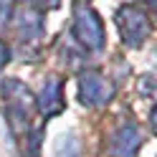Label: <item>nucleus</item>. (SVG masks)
Instances as JSON below:
<instances>
[{
	"instance_id": "39448f33",
	"label": "nucleus",
	"mask_w": 157,
	"mask_h": 157,
	"mask_svg": "<svg viewBox=\"0 0 157 157\" xmlns=\"http://www.w3.org/2000/svg\"><path fill=\"white\" fill-rule=\"evenodd\" d=\"M41 109L46 114H56L61 109V91H58V84H46V89L41 94Z\"/></svg>"
},
{
	"instance_id": "6e6552de",
	"label": "nucleus",
	"mask_w": 157,
	"mask_h": 157,
	"mask_svg": "<svg viewBox=\"0 0 157 157\" xmlns=\"http://www.w3.org/2000/svg\"><path fill=\"white\" fill-rule=\"evenodd\" d=\"M150 119H152V129H155V132H157V109H155V112H152V117H150Z\"/></svg>"
},
{
	"instance_id": "7ed1b4c3",
	"label": "nucleus",
	"mask_w": 157,
	"mask_h": 157,
	"mask_svg": "<svg viewBox=\"0 0 157 157\" xmlns=\"http://www.w3.org/2000/svg\"><path fill=\"white\" fill-rule=\"evenodd\" d=\"M112 94H114V91H112V84L106 81L101 74L89 71V74L81 76V99H84V104L99 106V104H104V101H109Z\"/></svg>"
},
{
	"instance_id": "423d86ee",
	"label": "nucleus",
	"mask_w": 157,
	"mask_h": 157,
	"mask_svg": "<svg viewBox=\"0 0 157 157\" xmlns=\"http://www.w3.org/2000/svg\"><path fill=\"white\" fill-rule=\"evenodd\" d=\"M10 152H13V137H10V129L5 127V122L0 119V157Z\"/></svg>"
},
{
	"instance_id": "f257e3e1",
	"label": "nucleus",
	"mask_w": 157,
	"mask_h": 157,
	"mask_svg": "<svg viewBox=\"0 0 157 157\" xmlns=\"http://www.w3.org/2000/svg\"><path fill=\"white\" fill-rule=\"evenodd\" d=\"M76 36L78 41L89 48H101L104 43V31H101V23L89 8H78L76 10Z\"/></svg>"
},
{
	"instance_id": "f03ea898",
	"label": "nucleus",
	"mask_w": 157,
	"mask_h": 157,
	"mask_svg": "<svg viewBox=\"0 0 157 157\" xmlns=\"http://www.w3.org/2000/svg\"><path fill=\"white\" fill-rule=\"evenodd\" d=\"M119 28L124 33V41L129 46H140L144 41V36L150 33V23H147V15L137 8H124L119 13Z\"/></svg>"
},
{
	"instance_id": "20e7f679",
	"label": "nucleus",
	"mask_w": 157,
	"mask_h": 157,
	"mask_svg": "<svg viewBox=\"0 0 157 157\" xmlns=\"http://www.w3.org/2000/svg\"><path fill=\"white\" fill-rule=\"evenodd\" d=\"M140 144H142V137H140V132H137V127H124V129H119L114 134L112 155L114 157H132Z\"/></svg>"
},
{
	"instance_id": "0eeeda50",
	"label": "nucleus",
	"mask_w": 157,
	"mask_h": 157,
	"mask_svg": "<svg viewBox=\"0 0 157 157\" xmlns=\"http://www.w3.org/2000/svg\"><path fill=\"white\" fill-rule=\"evenodd\" d=\"M5 61H8V48H5L3 43H0V68L5 66Z\"/></svg>"
}]
</instances>
